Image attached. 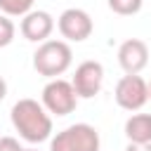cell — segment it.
<instances>
[{"label": "cell", "mask_w": 151, "mask_h": 151, "mask_svg": "<svg viewBox=\"0 0 151 151\" xmlns=\"http://www.w3.org/2000/svg\"><path fill=\"white\" fill-rule=\"evenodd\" d=\"M9 118L24 142L40 144V142L52 139V116L47 113V109L38 99H31V97L19 99L12 106Z\"/></svg>", "instance_id": "6da1fadb"}, {"label": "cell", "mask_w": 151, "mask_h": 151, "mask_svg": "<svg viewBox=\"0 0 151 151\" xmlns=\"http://www.w3.org/2000/svg\"><path fill=\"white\" fill-rule=\"evenodd\" d=\"M73 52L66 40H45L33 52V68L45 78H59L71 68Z\"/></svg>", "instance_id": "7a4b0ae2"}, {"label": "cell", "mask_w": 151, "mask_h": 151, "mask_svg": "<svg viewBox=\"0 0 151 151\" xmlns=\"http://www.w3.org/2000/svg\"><path fill=\"white\" fill-rule=\"evenodd\" d=\"M101 139L94 125L76 123L50 139V151H99Z\"/></svg>", "instance_id": "3957f363"}, {"label": "cell", "mask_w": 151, "mask_h": 151, "mask_svg": "<svg viewBox=\"0 0 151 151\" xmlns=\"http://www.w3.org/2000/svg\"><path fill=\"white\" fill-rule=\"evenodd\" d=\"M40 104L47 109V113L52 116H68L76 111L78 106V94L71 85V80H64V78H52L45 87H42V99Z\"/></svg>", "instance_id": "277c9868"}, {"label": "cell", "mask_w": 151, "mask_h": 151, "mask_svg": "<svg viewBox=\"0 0 151 151\" xmlns=\"http://www.w3.org/2000/svg\"><path fill=\"white\" fill-rule=\"evenodd\" d=\"M57 28H59V33H61L64 40H68V42H83V40H87L92 35L94 24H92V17L85 9L68 7V9H64L59 14Z\"/></svg>", "instance_id": "5b68a950"}, {"label": "cell", "mask_w": 151, "mask_h": 151, "mask_svg": "<svg viewBox=\"0 0 151 151\" xmlns=\"http://www.w3.org/2000/svg\"><path fill=\"white\" fill-rule=\"evenodd\" d=\"M71 85L78 94V99H92L99 94L104 85V66L94 59H85L76 66V73L71 78Z\"/></svg>", "instance_id": "8992f818"}, {"label": "cell", "mask_w": 151, "mask_h": 151, "mask_svg": "<svg viewBox=\"0 0 151 151\" xmlns=\"http://www.w3.org/2000/svg\"><path fill=\"white\" fill-rule=\"evenodd\" d=\"M116 104L125 111H139L149 101V83L142 76H123L116 83Z\"/></svg>", "instance_id": "52a82bcc"}, {"label": "cell", "mask_w": 151, "mask_h": 151, "mask_svg": "<svg viewBox=\"0 0 151 151\" xmlns=\"http://www.w3.org/2000/svg\"><path fill=\"white\" fill-rule=\"evenodd\" d=\"M118 64L127 76H139L149 64V45L139 38H127L118 47Z\"/></svg>", "instance_id": "ba28073f"}, {"label": "cell", "mask_w": 151, "mask_h": 151, "mask_svg": "<svg viewBox=\"0 0 151 151\" xmlns=\"http://www.w3.org/2000/svg\"><path fill=\"white\" fill-rule=\"evenodd\" d=\"M19 31L31 42H45V40H50V35L54 31V17L45 9H33L26 17H21Z\"/></svg>", "instance_id": "9c48e42d"}, {"label": "cell", "mask_w": 151, "mask_h": 151, "mask_svg": "<svg viewBox=\"0 0 151 151\" xmlns=\"http://www.w3.org/2000/svg\"><path fill=\"white\" fill-rule=\"evenodd\" d=\"M125 137L130 144H151V113H132L125 120Z\"/></svg>", "instance_id": "30bf717a"}, {"label": "cell", "mask_w": 151, "mask_h": 151, "mask_svg": "<svg viewBox=\"0 0 151 151\" xmlns=\"http://www.w3.org/2000/svg\"><path fill=\"white\" fill-rule=\"evenodd\" d=\"M35 0H0V12L7 17H26L33 12Z\"/></svg>", "instance_id": "8fae6325"}, {"label": "cell", "mask_w": 151, "mask_h": 151, "mask_svg": "<svg viewBox=\"0 0 151 151\" xmlns=\"http://www.w3.org/2000/svg\"><path fill=\"white\" fill-rule=\"evenodd\" d=\"M106 2H109V9L120 14V17H132L144 5V0H106Z\"/></svg>", "instance_id": "7c38bea8"}, {"label": "cell", "mask_w": 151, "mask_h": 151, "mask_svg": "<svg viewBox=\"0 0 151 151\" xmlns=\"http://www.w3.org/2000/svg\"><path fill=\"white\" fill-rule=\"evenodd\" d=\"M14 33H17V26H14V21H12L7 14H0V47H7V45H12V40H14Z\"/></svg>", "instance_id": "4fadbf2b"}, {"label": "cell", "mask_w": 151, "mask_h": 151, "mask_svg": "<svg viewBox=\"0 0 151 151\" xmlns=\"http://www.w3.org/2000/svg\"><path fill=\"white\" fill-rule=\"evenodd\" d=\"M0 151H24V146L14 137H0Z\"/></svg>", "instance_id": "5bb4252c"}, {"label": "cell", "mask_w": 151, "mask_h": 151, "mask_svg": "<svg viewBox=\"0 0 151 151\" xmlns=\"http://www.w3.org/2000/svg\"><path fill=\"white\" fill-rule=\"evenodd\" d=\"M125 151H151V144H127Z\"/></svg>", "instance_id": "9a60e30c"}, {"label": "cell", "mask_w": 151, "mask_h": 151, "mask_svg": "<svg viewBox=\"0 0 151 151\" xmlns=\"http://www.w3.org/2000/svg\"><path fill=\"white\" fill-rule=\"evenodd\" d=\"M5 97H7V80L0 76V101H2Z\"/></svg>", "instance_id": "2e32d148"}, {"label": "cell", "mask_w": 151, "mask_h": 151, "mask_svg": "<svg viewBox=\"0 0 151 151\" xmlns=\"http://www.w3.org/2000/svg\"><path fill=\"white\" fill-rule=\"evenodd\" d=\"M149 101H151V80H149Z\"/></svg>", "instance_id": "e0dca14e"}, {"label": "cell", "mask_w": 151, "mask_h": 151, "mask_svg": "<svg viewBox=\"0 0 151 151\" xmlns=\"http://www.w3.org/2000/svg\"><path fill=\"white\" fill-rule=\"evenodd\" d=\"M24 151H38V149H24Z\"/></svg>", "instance_id": "ac0fdd59"}]
</instances>
